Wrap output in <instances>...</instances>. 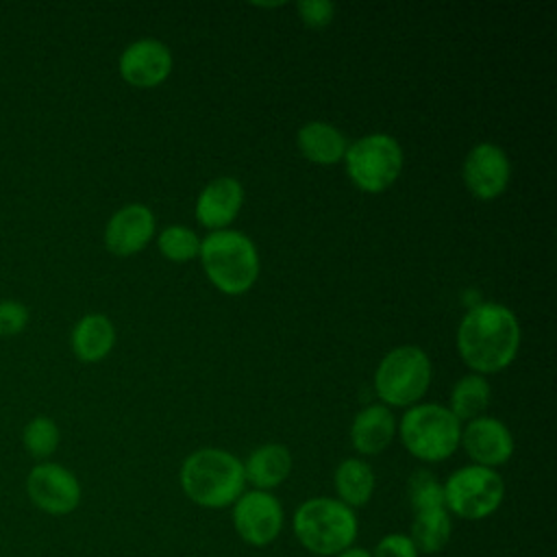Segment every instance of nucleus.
I'll return each mask as SVG.
<instances>
[{"instance_id": "ddd939ff", "label": "nucleus", "mask_w": 557, "mask_h": 557, "mask_svg": "<svg viewBox=\"0 0 557 557\" xmlns=\"http://www.w3.org/2000/svg\"><path fill=\"white\" fill-rule=\"evenodd\" d=\"M154 235V213L141 205L131 202L117 209L104 226V246L115 257H131L146 248Z\"/></svg>"}, {"instance_id": "0eeeda50", "label": "nucleus", "mask_w": 557, "mask_h": 557, "mask_svg": "<svg viewBox=\"0 0 557 557\" xmlns=\"http://www.w3.org/2000/svg\"><path fill=\"white\" fill-rule=\"evenodd\" d=\"M444 505L450 516L461 520L490 518L505 500V481L494 468L463 466L444 483Z\"/></svg>"}, {"instance_id": "2eb2a0df", "label": "nucleus", "mask_w": 557, "mask_h": 557, "mask_svg": "<svg viewBox=\"0 0 557 557\" xmlns=\"http://www.w3.org/2000/svg\"><path fill=\"white\" fill-rule=\"evenodd\" d=\"M244 202V187L233 176H218L209 181L196 200V220L209 231L226 228L239 213Z\"/></svg>"}, {"instance_id": "aec40b11", "label": "nucleus", "mask_w": 557, "mask_h": 557, "mask_svg": "<svg viewBox=\"0 0 557 557\" xmlns=\"http://www.w3.org/2000/svg\"><path fill=\"white\" fill-rule=\"evenodd\" d=\"M409 540L413 542L418 555L442 553L453 537V518L446 507H429L411 511Z\"/></svg>"}, {"instance_id": "4be33fe9", "label": "nucleus", "mask_w": 557, "mask_h": 557, "mask_svg": "<svg viewBox=\"0 0 557 557\" xmlns=\"http://www.w3.org/2000/svg\"><path fill=\"white\" fill-rule=\"evenodd\" d=\"M492 396L490 383L481 374L461 376L450 389V413L461 420H474L483 413Z\"/></svg>"}, {"instance_id": "423d86ee", "label": "nucleus", "mask_w": 557, "mask_h": 557, "mask_svg": "<svg viewBox=\"0 0 557 557\" xmlns=\"http://www.w3.org/2000/svg\"><path fill=\"white\" fill-rule=\"evenodd\" d=\"M431 383V359L420 346L392 348L374 372L376 396L387 407H413Z\"/></svg>"}, {"instance_id": "b1692460", "label": "nucleus", "mask_w": 557, "mask_h": 557, "mask_svg": "<svg viewBox=\"0 0 557 557\" xmlns=\"http://www.w3.org/2000/svg\"><path fill=\"white\" fill-rule=\"evenodd\" d=\"M59 440H61V433H59V426L52 418L48 416H35L22 431V442H24V448L37 457V459H46L50 457L57 446H59Z\"/></svg>"}, {"instance_id": "7ed1b4c3", "label": "nucleus", "mask_w": 557, "mask_h": 557, "mask_svg": "<svg viewBox=\"0 0 557 557\" xmlns=\"http://www.w3.org/2000/svg\"><path fill=\"white\" fill-rule=\"evenodd\" d=\"M292 529L300 546L318 557H335L355 546L359 520L355 509L331 496H315L298 505Z\"/></svg>"}, {"instance_id": "6e6552de", "label": "nucleus", "mask_w": 557, "mask_h": 557, "mask_svg": "<svg viewBox=\"0 0 557 557\" xmlns=\"http://www.w3.org/2000/svg\"><path fill=\"white\" fill-rule=\"evenodd\" d=\"M348 178L368 194L387 189L403 170V148L387 133H370L355 139L344 154Z\"/></svg>"}, {"instance_id": "f3484780", "label": "nucleus", "mask_w": 557, "mask_h": 557, "mask_svg": "<svg viewBox=\"0 0 557 557\" xmlns=\"http://www.w3.org/2000/svg\"><path fill=\"white\" fill-rule=\"evenodd\" d=\"M242 463L246 483H250L252 490L270 492L289 476L294 459L287 446L272 442L255 448Z\"/></svg>"}, {"instance_id": "4468645a", "label": "nucleus", "mask_w": 557, "mask_h": 557, "mask_svg": "<svg viewBox=\"0 0 557 557\" xmlns=\"http://www.w3.org/2000/svg\"><path fill=\"white\" fill-rule=\"evenodd\" d=\"M172 72V52L159 39H137L120 57V74L133 87H157Z\"/></svg>"}, {"instance_id": "cd10ccee", "label": "nucleus", "mask_w": 557, "mask_h": 557, "mask_svg": "<svg viewBox=\"0 0 557 557\" xmlns=\"http://www.w3.org/2000/svg\"><path fill=\"white\" fill-rule=\"evenodd\" d=\"M372 557H420L413 542L405 533H387L383 535L376 544L374 550L370 553Z\"/></svg>"}, {"instance_id": "412c9836", "label": "nucleus", "mask_w": 557, "mask_h": 557, "mask_svg": "<svg viewBox=\"0 0 557 557\" xmlns=\"http://www.w3.org/2000/svg\"><path fill=\"white\" fill-rule=\"evenodd\" d=\"M333 485L337 492V500H342L350 509H357L370 503L376 479L370 463L357 457H348L335 468Z\"/></svg>"}, {"instance_id": "5701e85b", "label": "nucleus", "mask_w": 557, "mask_h": 557, "mask_svg": "<svg viewBox=\"0 0 557 557\" xmlns=\"http://www.w3.org/2000/svg\"><path fill=\"white\" fill-rule=\"evenodd\" d=\"M157 244H159L161 255L170 261H176V263H185V261L194 259L200 252L198 235L191 228L183 226V224L165 226L159 233Z\"/></svg>"}, {"instance_id": "39448f33", "label": "nucleus", "mask_w": 557, "mask_h": 557, "mask_svg": "<svg viewBox=\"0 0 557 557\" xmlns=\"http://www.w3.org/2000/svg\"><path fill=\"white\" fill-rule=\"evenodd\" d=\"M459 435L461 422L444 405H413L400 418V440L405 448L426 463L448 459L459 446Z\"/></svg>"}, {"instance_id": "20e7f679", "label": "nucleus", "mask_w": 557, "mask_h": 557, "mask_svg": "<svg viewBox=\"0 0 557 557\" xmlns=\"http://www.w3.org/2000/svg\"><path fill=\"white\" fill-rule=\"evenodd\" d=\"M200 263L207 278L222 294L248 292L259 276V252L252 239L239 231H211L200 239Z\"/></svg>"}, {"instance_id": "f03ea898", "label": "nucleus", "mask_w": 557, "mask_h": 557, "mask_svg": "<svg viewBox=\"0 0 557 557\" xmlns=\"http://www.w3.org/2000/svg\"><path fill=\"white\" fill-rule=\"evenodd\" d=\"M183 494L207 509L231 507L244 494V463L222 448H198L181 463Z\"/></svg>"}, {"instance_id": "1a4fd4ad", "label": "nucleus", "mask_w": 557, "mask_h": 557, "mask_svg": "<svg viewBox=\"0 0 557 557\" xmlns=\"http://www.w3.org/2000/svg\"><path fill=\"white\" fill-rule=\"evenodd\" d=\"M233 529L250 546H268L283 531V505L272 492L248 490L233 505Z\"/></svg>"}, {"instance_id": "a211bd4d", "label": "nucleus", "mask_w": 557, "mask_h": 557, "mask_svg": "<svg viewBox=\"0 0 557 557\" xmlns=\"http://www.w3.org/2000/svg\"><path fill=\"white\" fill-rule=\"evenodd\" d=\"M298 150L302 157L318 165H331L344 159L348 141L344 133L326 122H307L296 135Z\"/></svg>"}, {"instance_id": "393cba45", "label": "nucleus", "mask_w": 557, "mask_h": 557, "mask_svg": "<svg viewBox=\"0 0 557 557\" xmlns=\"http://www.w3.org/2000/svg\"><path fill=\"white\" fill-rule=\"evenodd\" d=\"M407 496H409L411 511H420L429 507H446L444 487L437 481V476L426 468H418L411 472L407 483Z\"/></svg>"}, {"instance_id": "a878e982", "label": "nucleus", "mask_w": 557, "mask_h": 557, "mask_svg": "<svg viewBox=\"0 0 557 557\" xmlns=\"http://www.w3.org/2000/svg\"><path fill=\"white\" fill-rule=\"evenodd\" d=\"M296 11L305 22V26L324 28L331 24L335 15V4L329 0H302V2H296Z\"/></svg>"}, {"instance_id": "9d476101", "label": "nucleus", "mask_w": 557, "mask_h": 557, "mask_svg": "<svg viewBox=\"0 0 557 557\" xmlns=\"http://www.w3.org/2000/svg\"><path fill=\"white\" fill-rule=\"evenodd\" d=\"M30 503L50 516H67L81 505V483L72 470L61 463L41 461L26 476Z\"/></svg>"}, {"instance_id": "f8f14e48", "label": "nucleus", "mask_w": 557, "mask_h": 557, "mask_svg": "<svg viewBox=\"0 0 557 557\" xmlns=\"http://www.w3.org/2000/svg\"><path fill=\"white\" fill-rule=\"evenodd\" d=\"M459 444L476 466L485 468H498L513 455L511 431L505 426V422L492 416L468 420V424L461 429Z\"/></svg>"}, {"instance_id": "dca6fc26", "label": "nucleus", "mask_w": 557, "mask_h": 557, "mask_svg": "<svg viewBox=\"0 0 557 557\" xmlns=\"http://www.w3.org/2000/svg\"><path fill=\"white\" fill-rule=\"evenodd\" d=\"M396 435V420L389 407L383 403L363 407L350 424V442L361 455H379L383 453Z\"/></svg>"}, {"instance_id": "9b49d317", "label": "nucleus", "mask_w": 557, "mask_h": 557, "mask_svg": "<svg viewBox=\"0 0 557 557\" xmlns=\"http://www.w3.org/2000/svg\"><path fill=\"white\" fill-rule=\"evenodd\" d=\"M461 174L468 191L474 198L494 200L507 189L511 165L500 146L492 141H481L466 154Z\"/></svg>"}, {"instance_id": "6ab92c4d", "label": "nucleus", "mask_w": 557, "mask_h": 557, "mask_svg": "<svg viewBox=\"0 0 557 557\" xmlns=\"http://www.w3.org/2000/svg\"><path fill=\"white\" fill-rule=\"evenodd\" d=\"M70 342L81 361L96 363L104 359L115 344L113 322L102 313H87L74 324Z\"/></svg>"}, {"instance_id": "f257e3e1", "label": "nucleus", "mask_w": 557, "mask_h": 557, "mask_svg": "<svg viewBox=\"0 0 557 557\" xmlns=\"http://www.w3.org/2000/svg\"><path fill=\"white\" fill-rule=\"evenodd\" d=\"M520 324L516 313L500 302L472 307L457 326V350L476 374L505 370L518 355Z\"/></svg>"}, {"instance_id": "c85d7f7f", "label": "nucleus", "mask_w": 557, "mask_h": 557, "mask_svg": "<svg viewBox=\"0 0 557 557\" xmlns=\"http://www.w3.org/2000/svg\"><path fill=\"white\" fill-rule=\"evenodd\" d=\"M335 557H372V555H370V550H366V548L350 546V548L342 550V553H339V555H335Z\"/></svg>"}, {"instance_id": "bb28decb", "label": "nucleus", "mask_w": 557, "mask_h": 557, "mask_svg": "<svg viewBox=\"0 0 557 557\" xmlns=\"http://www.w3.org/2000/svg\"><path fill=\"white\" fill-rule=\"evenodd\" d=\"M28 324V309L17 300H0V335H17Z\"/></svg>"}]
</instances>
